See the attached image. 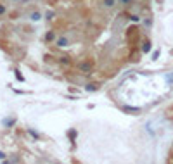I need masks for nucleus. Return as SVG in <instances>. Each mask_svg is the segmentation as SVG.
Returning <instances> with one entry per match:
<instances>
[{
  "mask_svg": "<svg viewBox=\"0 0 173 164\" xmlns=\"http://www.w3.org/2000/svg\"><path fill=\"white\" fill-rule=\"evenodd\" d=\"M80 69H81L83 73H90V71H92V64H90V62H83V64H80Z\"/></svg>",
  "mask_w": 173,
  "mask_h": 164,
  "instance_id": "nucleus-1",
  "label": "nucleus"
},
{
  "mask_svg": "<svg viewBox=\"0 0 173 164\" xmlns=\"http://www.w3.org/2000/svg\"><path fill=\"white\" fill-rule=\"evenodd\" d=\"M55 45L57 47H68V38H57V42H55Z\"/></svg>",
  "mask_w": 173,
  "mask_h": 164,
  "instance_id": "nucleus-2",
  "label": "nucleus"
},
{
  "mask_svg": "<svg viewBox=\"0 0 173 164\" xmlns=\"http://www.w3.org/2000/svg\"><path fill=\"white\" fill-rule=\"evenodd\" d=\"M142 52H151V42H144V45H142Z\"/></svg>",
  "mask_w": 173,
  "mask_h": 164,
  "instance_id": "nucleus-3",
  "label": "nucleus"
},
{
  "mask_svg": "<svg viewBox=\"0 0 173 164\" xmlns=\"http://www.w3.org/2000/svg\"><path fill=\"white\" fill-rule=\"evenodd\" d=\"M40 17H42V16H40V12H31V16H29V19H31V21H40Z\"/></svg>",
  "mask_w": 173,
  "mask_h": 164,
  "instance_id": "nucleus-4",
  "label": "nucleus"
},
{
  "mask_svg": "<svg viewBox=\"0 0 173 164\" xmlns=\"http://www.w3.org/2000/svg\"><path fill=\"white\" fill-rule=\"evenodd\" d=\"M45 38H47V42H52V40H55V35H54L52 31H49V33L45 35Z\"/></svg>",
  "mask_w": 173,
  "mask_h": 164,
  "instance_id": "nucleus-5",
  "label": "nucleus"
},
{
  "mask_svg": "<svg viewBox=\"0 0 173 164\" xmlns=\"http://www.w3.org/2000/svg\"><path fill=\"white\" fill-rule=\"evenodd\" d=\"M85 90H87V92H95V90H97V86H95V85H90V83H88V85L85 86Z\"/></svg>",
  "mask_w": 173,
  "mask_h": 164,
  "instance_id": "nucleus-6",
  "label": "nucleus"
},
{
  "mask_svg": "<svg viewBox=\"0 0 173 164\" xmlns=\"http://www.w3.org/2000/svg\"><path fill=\"white\" fill-rule=\"evenodd\" d=\"M16 123V119H3V126H12Z\"/></svg>",
  "mask_w": 173,
  "mask_h": 164,
  "instance_id": "nucleus-7",
  "label": "nucleus"
},
{
  "mask_svg": "<svg viewBox=\"0 0 173 164\" xmlns=\"http://www.w3.org/2000/svg\"><path fill=\"white\" fill-rule=\"evenodd\" d=\"M125 111H127V112H139L140 109H139V107H125Z\"/></svg>",
  "mask_w": 173,
  "mask_h": 164,
  "instance_id": "nucleus-8",
  "label": "nucleus"
},
{
  "mask_svg": "<svg viewBox=\"0 0 173 164\" xmlns=\"http://www.w3.org/2000/svg\"><path fill=\"white\" fill-rule=\"evenodd\" d=\"M114 3H116L114 0H104V7H113Z\"/></svg>",
  "mask_w": 173,
  "mask_h": 164,
  "instance_id": "nucleus-9",
  "label": "nucleus"
},
{
  "mask_svg": "<svg viewBox=\"0 0 173 164\" xmlns=\"http://www.w3.org/2000/svg\"><path fill=\"white\" fill-rule=\"evenodd\" d=\"M16 78H17V80H19V81H23V80H24V78H23V74H21V73H19V71H16Z\"/></svg>",
  "mask_w": 173,
  "mask_h": 164,
  "instance_id": "nucleus-10",
  "label": "nucleus"
},
{
  "mask_svg": "<svg viewBox=\"0 0 173 164\" xmlns=\"http://www.w3.org/2000/svg\"><path fill=\"white\" fill-rule=\"evenodd\" d=\"M45 17H47V19H52V17H54V12H47V16H45Z\"/></svg>",
  "mask_w": 173,
  "mask_h": 164,
  "instance_id": "nucleus-11",
  "label": "nucleus"
},
{
  "mask_svg": "<svg viewBox=\"0 0 173 164\" xmlns=\"http://www.w3.org/2000/svg\"><path fill=\"white\" fill-rule=\"evenodd\" d=\"M3 12H5V7H3V5H2V3H0V16H2V14H3Z\"/></svg>",
  "mask_w": 173,
  "mask_h": 164,
  "instance_id": "nucleus-12",
  "label": "nucleus"
},
{
  "mask_svg": "<svg viewBox=\"0 0 173 164\" xmlns=\"http://www.w3.org/2000/svg\"><path fill=\"white\" fill-rule=\"evenodd\" d=\"M0 159H5V156H3V154H2V152H0Z\"/></svg>",
  "mask_w": 173,
  "mask_h": 164,
  "instance_id": "nucleus-13",
  "label": "nucleus"
},
{
  "mask_svg": "<svg viewBox=\"0 0 173 164\" xmlns=\"http://www.w3.org/2000/svg\"><path fill=\"white\" fill-rule=\"evenodd\" d=\"M121 2H123V3H130V0H121Z\"/></svg>",
  "mask_w": 173,
  "mask_h": 164,
  "instance_id": "nucleus-14",
  "label": "nucleus"
},
{
  "mask_svg": "<svg viewBox=\"0 0 173 164\" xmlns=\"http://www.w3.org/2000/svg\"><path fill=\"white\" fill-rule=\"evenodd\" d=\"M14 2H19V0H14Z\"/></svg>",
  "mask_w": 173,
  "mask_h": 164,
  "instance_id": "nucleus-15",
  "label": "nucleus"
}]
</instances>
